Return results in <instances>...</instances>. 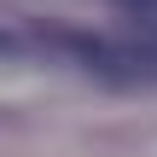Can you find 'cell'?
Masks as SVG:
<instances>
[{
    "mask_svg": "<svg viewBox=\"0 0 157 157\" xmlns=\"http://www.w3.org/2000/svg\"><path fill=\"white\" fill-rule=\"evenodd\" d=\"M134 6H146V0H134Z\"/></svg>",
    "mask_w": 157,
    "mask_h": 157,
    "instance_id": "cell-2",
    "label": "cell"
},
{
    "mask_svg": "<svg viewBox=\"0 0 157 157\" xmlns=\"http://www.w3.org/2000/svg\"><path fill=\"white\" fill-rule=\"evenodd\" d=\"M0 52H12V35H0Z\"/></svg>",
    "mask_w": 157,
    "mask_h": 157,
    "instance_id": "cell-1",
    "label": "cell"
}]
</instances>
